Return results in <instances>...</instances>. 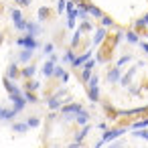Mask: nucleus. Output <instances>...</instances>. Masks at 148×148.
Returning <instances> with one entry per match:
<instances>
[{"mask_svg": "<svg viewBox=\"0 0 148 148\" xmlns=\"http://www.w3.org/2000/svg\"><path fill=\"white\" fill-rule=\"evenodd\" d=\"M79 69H81V73H79V81H81V83L85 85V83H87V79L91 77V73H93V69H89V67H83V65H81Z\"/></svg>", "mask_w": 148, "mask_h": 148, "instance_id": "b1692460", "label": "nucleus"}, {"mask_svg": "<svg viewBox=\"0 0 148 148\" xmlns=\"http://www.w3.org/2000/svg\"><path fill=\"white\" fill-rule=\"evenodd\" d=\"M106 39H108V29H106V27H97V29H93V39H91V45H93V47L101 45Z\"/></svg>", "mask_w": 148, "mask_h": 148, "instance_id": "423d86ee", "label": "nucleus"}, {"mask_svg": "<svg viewBox=\"0 0 148 148\" xmlns=\"http://www.w3.org/2000/svg\"><path fill=\"white\" fill-rule=\"evenodd\" d=\"M140 128H148V118H142V120H136L132 126H130V130H140Z\"/></svg>", "mask_w": 148, "mask_h": 148, "instance_id": "c756f323", "label": "nucleus"}, {"mask_svg": "<svg viewBox=\"0 0 148 148\" xmlns=\"http://www.w3.org/2000/svg\"><path fill=\"white\" fill-rule=\"evenodd\" d=\"M53 77H55V79H61V83H67L71 75H69V71H65L61 65H55V69H53Z\"/></svg>", "mask_w": 148, "mask_h": 148, "instance_id": "2eb2a0df", "label": "nucleus"}, {"mask_svg": "<svg viewBox=\"0 0 148 148\" xmlns=\"http://www.w3.org/2000/svg\"><path fill=\"white\" fill-rule=\"evenodd\" d=\"M132 136L134 138H142L148 142V128H140V130H132Z\"/></svg>", "mask_w": 148, "mask_h": 148, "instance_id": "c85d7f7f", "label": "nucleus"}, {"mask_svg": "<svg viewBox=\"0 0 148 148\" xmlns=\"http://www.w3.org/2000/svg\"><path fill=\"white\" fill-rule=\"evenodd\" d=\"M10 16H12V25H14V29L21 31V33H25V29H27V21H25L21 8H10Z\"/></svg>", "mask_w": 148, "mask_h": 148, "instance_id": "39448f33", "label": "nucleus"}, {"mask_svg": "<svg viewBox=\"0 0 148 148\" xmlns=\"http://www.w3.org/2000/svg\"><path fill=\"white\" fill-rule=\"evenodd\" d=\"M136 69H138V67H132L126 75H122V77H120V81H118V83H120L122 87H128V85H130V81H132V77L136 75Z\"/></svg>", "mask_w": 148, "mask_h": 148, "instance_id": "412c9836", "label": "nucleus"}, {"mask_svg": "<svg viewBox=\"0 0 148 148\" xmlns=\"http://www.w3.org/2000/svg\"><path fill=\"white\" fill-rule=\"evenodd\" d=\"M124 37H126V41H128L130 45H138V43H140V35H138L136 31H128V33H124Z\"/></svg>", "mask_w": 148, "mask_h": 148, "instance_id": "5701e85b", "label": "nucleus"}, {"mask_svg": "<svg viewBox=\"0 0 148 148\" xmlns=\"http://www.w3.org/2000/svg\"><path fill=\"white\" fill-rule=\"evenodd\" d=\"M16 45H18L21 49H33V51H37V49H41V47H43V45H41V41H39L37 37L29 35V33H25L23 37H18V39H16Z\"/></svg>", "mask_w": 148, "mask_h": 148, "instance_id": "20e7f679", "label": "nucleus"}, {"mask_svg": "<svg viewBox=\"0 0 148 148\" xmlns=\"http://www.w3.org/2000/svg\"><path fill=\"white\" fill-rule=\"evenodd\" d=\"M91 132V124H85V126H81V130L75 134V140L71 142V146H81V142L85 140V136Z\"/></svg>", "mask_w": 148, "mask_h": 148, "instance_id": "1a4fd4ad", "label": "nucleus"}, {"mask_svg": "<svg viewBox=\"0 0 148 148\" xmlns=\"http://www.w3.org/2000/svg\"><path fill=\"white\" fill-rule=\"evenodd\" d=\"M79 31L85 35V33H91L93 31V25H91V21L87 18V21H81V27H79Z\"/></svg>", "mask_w": 148, "mask_h": 148, "instance_id": "473e14b6", "label": "nucleus"}, {"mask_svg": "<svg viewBox=\"0 0 148 148\" xmlns=\"http://www.w3.org/2000/svg\"><path fill=\"white\" fill-rule=\"evenodd\" d=\"M23 95H25V99H27V103H37V101H39V95H37L35 91H29V89H23Z\"/></svg>", "mask_w": 148, "mask_h": 148, "instance_id": "bb28decb", "label": "nucleus"}, {"mask_svg": "<svg viewBox=\"0 0 148 148\" xmlns=\"http://www.w3.org/2000/svg\"><path fill=\"white\" fill-rule=\"evenodd\" d=\"M8 97H10V101H12V108H14V110L21 114V112L25 110V106H27V99H25L23 91H21V93H10Z\"/></svg>", "mask_w": 148, "mask_h": 148, "instance_id": "0eeeda50", "label": "nucleus"}, {"mask_svg": "<svg viewBox=\"0 0 148 148\" xmlns=\"http://www.w3.org/2000/svg\"><path fill=\"white\" fill-rule=\"evenodd\" d=\"M12 130H14L16 134H27L31 128H29L27 122H14V124H12Z\"/></svg>", "mask_w": 148, "mask_h": 148, "instance_id": "393cba45", "label": "nucleus"}, {"mask_svg": "<svg viewBox=\"0 0 148 148\" xmlns=\"http://www.w3.org/2000/svg\"><path fill=\"white\" fill-rule=\"evenodd\" d=\"M33 57H35V51H33V49H21L18 57H16V63L27 65V63H31V59H33Z\"/></svg>", "mask_w": 148, "mask_h": 148, "instance_id": "ddd939ff", "label": "nucleus"}, {"mask_svg": "<svg viewBox=\"0 0 148 148\" xmlns=\"http://www.w3.org/2000/svg\"><path fill=\"white\" fill-rule=\"evenodd\" d=\"M87 97L91 103H97L99 101V75L91 73V77L87 79Z\"/></svg>", "mask_w": 148, "mask_h": 148, "instance_id": "f257e3e1", "label": "nucleus"}, {"mask_svg": "<svg viewBox=\"0 0 148 148\" xmlns=\"http://www.w3.org/2000/svg\"><path fill=\"white\" fill-rule=\"evenodd\" d=\"M27 124H29V128H39L41 126V118L39 116H31V118H27Z\"/></svg>", "mask_w": 148, "mask_h": 148, "instance_id": "c9c22d12", "label": "nucleus"}, {"mask_svg": "<svg viewBox=\"0 0 148 148\" xmlns=\"http://www.w3.org/2000/svg\"><path fill=\"white\" fill-rule=\"evenodd\" d=\"M55 61H51V59H47L45 63H43V67H41V73L45 75V77H53V69H55Z\"/></svg>", "mask_w": 148, "mask_h": 148, "instance_id": "a211bd4d", "label": "nucleus"}, {"mask_svg": "<svg viewBox=\"0 0 148 148\" xmlns=\"http://www.w3.org/2000/svg\"><path fill=\"white\" fill-rule=\"evenodd\" d=\"M25 33H29V35H33V37H41L43 27H41V23H37V21H27V29H25Z\"/></svg>", "mask_w": 148, "mask_h": 148, "instance_id": "9b49d317", "label": "nucleus"}, {"mask_svg": "<svg viewBox=\"0 0 148 148\" xmlns=\"http://www.w3.org/2000/svg\"><path fill=\"white\" fill-rule=\"evenodd\" d=\"M73 59H75V51H73V49H67V51L61 55V61H63V63H67V65H71V63H73Z\"/></svg>", "mask_w": 148, "mask_h": 148, "instance_id": "a878e982", "label": "nucleus"}, {"mask_svg": "<svg viewBox=\"0 0 148 148\" xmlns=\"http://www.w3.org/2000/svg\"><path fill=\"white\" fill-rule=\"evenodd\" d=\"M65 6H67V0H59V2H57V14H63Z\"/></svg>", "mask_w": 148, "mask_h": 148, "instance_id": "4c0bfd02", "label": "nucleus"}, {"mask_svg": "<svg viewBox=\"0 0 148 148\" xmlns=\"http://www.w3.org/2000/svg\"><path fill=\"white\" fill-rule=\"evenodd\" d=\"M128 132V128H108V130H103V136L95 142V146H103V144H108V142H114L116 138H120V136H124Z\"/></svg>", "mask_w": 148, "mask_h": 148, "instance_id": "7ed1b4c3", "label": "nucleus"}, {"mask_svg": "<svg viewBox=\"0 0 148 148\" xmlns=\"http://www.w3.org/2000/svg\"><path fill=\"white\" fill-rule=\"evenodd\" d=\"M138 45H140V47H142V51H144V53L148 55V43H146V41H140Z\"/></svg>", "mask_w": 148, "mask_h": 148, "instance_id": "ea45409f", "label": "nucleus"}, {"mask_svg": "<svg viewBox=\"0 0 148 148\" xmlns=\"http://www.w3.org/2000/svg\"><path fill=\"white\" fill-rule=\"evenodd\" d=\"M144 27H148V14L140 16V18L134 23V29H136V31H140V29H144Z\"/></svg>", "mask_w": 148, "mask_h": 148, "instance_id": "7c9ffc66", "label": "nucleus"}, {"mask_svg": "<svg viewBox=\"0 0 148 148\" xmlns=\"http://www.w3.org/2000/svg\"><path fill=\"white\" fill-rule=\"evenodd\" d=\"M16 4H18V8H27V6H31V0H16Z\"/></svg>", "mask_w": 148, "mask_h": 148, "instance_id": "58836bf2", "label": "nucleus"}, {"mask_svg": "<svg viewBox=\"0 0 148 148\" xmlns=\"http://www.w3.org/2000/svg\"><path fill=\"white\" fill-rule=\"evenodd\" d=\"M25 89H29V91H37V89H41V83L37 81V79H27V83H25Z\"/></svg>", "mask_w": 148, "mask_h": 148, "instance_id": "cd10ccee", "label": "nucleus"}, {"mask_svg": "<svg viewBox=\"0 0 148 148\" xmlns=\"http://www.w3.org/2000/svg\"><path fill=\"white\" fill-rule=\"evenodd\" d=\"M132 59H134V57H132L130 53H126V55H122V57L116 61V65H118V67H124V65H126V63H130Z\"/></svg>", "mask_w": 148, "mask_h": 148, "instance_id": "f704fd0d", "label": "nucleus"}, {"mask_svg": "<svg viewBox=\"0 0 148 148\" xmlns=\"http://www.w3.org/2000/svg\"><path fill=\"white\" fill-rule=\"evenodd\" d=\"M85 6H87V14H89V16H93V18H101L103 10H101L99 6H95V4H91V2H87Z\"/></svg>", "mask_w": 148, "mask_h": 148, "instance_id": "4be33fe9", "label": "nucleus"}, {"mask_svg": "<svg viewBox=\"0 0 148 148\" xmlns=\"http://www.w3.org/2000/svg\"><path fill=\"white\" fill-rule=\"evenodd\" d=\"M47 106H49V110H51V112H55V110H59V108L63 106V99H61V97H57V95L53 93V95H49Z\"/></svg>", "mask_w": 148, "mask_h": 148, "instance_id": "6ab92c4d", "label": "nucleus"}, {"mask_svg": "<svg viewBox=\"0 0 148 148\" xmlns=\"http://www.w3.org/2000/svg\"><path fill=\"white\" fill-rule=\"evenodd\" d=\"M2 83H4V89H6V93H8V95H10V93H21V91H23V89H21V85H18L14 79H8L6 75H4Z\"/></svg>", "mask_w": 148, "mask_h": 148, "instance_id": "f8f14e48", "label": "nucleus"}, {"mask_svg": "<svg viewBox=\"0 0 148 148\" xmlns=\"http://www.w3.org/2000/svg\"><path fill=\"white\" fill-rule=\"evenodd\" d=\"M2 41H4V37H2V35H0V43H2Z\"/></svg>", "mask_w": 148, "mask_h": 148, "instance_id": "79ce46f5", "label": "nucleus"}, {"mask_svg": "<svg viewBox=\"0 0 148 148\" xmlns=\"http://www.w3.org/2000/svg\"><path fill=\"white\" fill-rule=\"evenodd\" d=\"M51 53H55V45H53V43H45V45H43V55L49 57Z\"/></svg>", "mask_w": 148, "mask_h": 148, "instance_id": "e433bc0d", "label": "nucleus"}, {"mask_svg": "<svg viewBox=\"0 0 148 148\" xmlns=\"http://www.w3.org/2000/svg\"><path fill=\"white\" fill-rule=\"evenodd\" d=\"M99 27H106V29L114 27V21H112V16H108V14H101V18H99Z\"/></svg>", "mask_w": 148, "mask_h": 148, "instance_id": "2f4dec72", "label": "nucleus"}, {"mask_svg": "<svg viewBox=\"0 0 148 148\" xmlns=\"http://www.w3.org/2000/svg\"><path fill=\"white\" fill-rule=\"evenodd\" d=\"M16 114H18V112H16L14 108L8 110V108H4V106H0V122H12V120L16 118Z\"/></svg>", "mask_w": 148, "mask_h": 148, "instance_id": "9d476101", "label": "nucleus"}, {"mask_svg": "<svg viewBox=\"0 0 148 148\" xmlns=\"http://www.w3.org/2000/svg\"><path fill=\"white\" fill-rule=\"evenodd\" d=\"M6 77H8V79H18V77H21V69H18V63H16V61H12V63L8 65Z\"/></svg>", "mask_w": 148, "mask_h": 148, "instance_id": "dca6fc26", "label": "nucleus"}, {"mask_svg": "<svg viewBox=\"0 0 148 148\" xmlns=\"http://www.w3.org/2000/svg\"><path fill=\"white\" fill-rule=\"evenodd\" d=\"M59 110H61V116H63L67 122H73V120H75V116L83 110V106H81L79 101H69V103H63Z\"/></svg>", "mask_w": 148, "mask_h": 148, "instance_id": "f03ea898", "label": "nucleus"}, {"mask_svg": "<svg viewBox=\"0 0 148 148\" xmlns=\"http://www.w3.org/2000/svg\"><path fill=\"white\" fill-rule=\"evenodd\" d=\"M37 75V65H25V69H21V77H25V79H31V77H35Z\"/></svg>", "mask_w": 148, "mask_h": 148, "instance_id": "aec40b11", "label": "nucleus"}, {"mask_svg": "<svg viewBox=\"0 0 148 148\" xmlns=\"http://www.w3.org/2000/svg\"><path fill=\"white\" fill-rule=\"evenodd\" d=\"M89 57H93V51H91V49H87V51H83L81 55H75V59H73V63H71V67H73V69H79V67H81V65H83V63H85V61L89 59Z\"/></svg>", "mask_w": 148, "mask_h": 148, "instance_id": "6e6552de", "label": "nucleus"}, {"mask_svg": "<svg viewBox=\"0 0 148 148\" xmlns=\"http://www.w3.org/2000/svg\"><path fill=\"white\" fill-rule=\"evenodd\" d=\"M89 118H91V116H89V112L83 108V110L75 116V120H73V122H75L77 126H85V124H89Z\"/></svg>", "mask_w": 148, "mask_h": 148, "instance_id": "f3484780", "label": "nucleus"}, {"mask_svg": "<svg viewBox=\"0 0 148 148\" xmlns=\"http://www.w3.org/2000/svg\"><path fill=\"white\" fill-rule=\"evenodd\" d=\"M97 130H101V132L108 130V124H106V122H99V124H97Z\"/></svg>", "mask_w": 148, "mask_h": 148, "instance_id": "a19ab883", "label": "nucleus"}, {"mask_svg": "<svg viewBox=\"0 0 148 148\" xmlns=\"http://www.w3.org/2000/svg\"><path fill=\"white\" fill-rule=\"evenodd\" d=\"M120 77H122V67H118V65H116V67H112V69L108 71L106 81L114 85V83H118V81H120Z\"/></svg>", "mask_w": 148, "mask_h": 148, "instance_id": "4468645a", "label": "nucleus"}, {"mask_svg": "<svg viewBox=\"0 0 148 148\" xmlns=\"http://www.w3.org/2000/svg\"><path fill=\"white\" fill-rule=\"evenodd\" d=\"M49 14H51V10H49L47 6H41V8H39V23L47 21V18H49Z\"/></svg>", "mask_w": 148, "mask_h": 148, "instance_id": "72a5a7b5", "label": "nucleus"}]
</instances>
